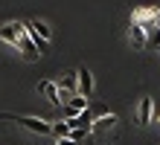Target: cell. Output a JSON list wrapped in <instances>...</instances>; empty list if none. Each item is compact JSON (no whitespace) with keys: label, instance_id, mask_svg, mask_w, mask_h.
I'll return each instance as SVG.
<instances>
[{"label":"cell","instance_id":"obj_1","mask_svg":"<svg viewBox=\"0 0 160 145\" xmlns=\"http://www.w3.org/2000/svg\"><path fill=\"white\" fill-rule=\"evenodd\" d=\"M23 29H26V38L35 44V50H38L41 55L50 50V41H52V29H50V23L47 21H29V23H23Z\"/></svg>","mask_w":160,"mask_h":145},{"label":"cell","instance_id":"obj_2","mask_svg":"<svg viewBox=\"0 0 160 145\" xmlns=\"http://www.w3.org/2000/svg\"><path fill=\"white\" fill-rule=\"evenodd\" d=\"M0 119H9V122H18L21 128L38 133V137H47V133H52V122L47 119H35V116H15V113H0Z\"/></svg>","mask_w":160,"mask_h":145},{"label":"cell","instance_id":"obj_3","mask_svg":"<svg viewBox=\"0 0 160 145\" xmlns=\"http://www.w3.org/2000/svg\"><path fill=\"white\" fill-rule=\"evenodd\" d=\"M134 119H137L140 128L152 125V119H154V99H152V96H140V102L134 108Z\"/></svg>","mask_w":160,"mask_h":145},{"label":"cell","instance_id":"obj_4","mask_svg":"<svg viewBox=\"0 0 160 145\" xmlns=\"http://www.w3.org/2000/svg\"><path fill=\"white\" fill-rule=\"evenodd\" d=\"M157 12H160V6H137L131 12V23H140V26L152 29L154 21H157Z\"/></svg>","mask_w":160,"mask_h":145},{"label":"cell","instance_id":"obj_5","mask_svg":"<svg viewBox=\"0 0 160 145\" xmlns=\"http://www.w3.org/2000/svg\"><path fill=\"white\" fill-rule=\"evenodd\" d=\"M93 87H96L93 73L88 70V67H79V70H76V93L84 96V99H90V96H93Z\"/></svg>","mask_w":160,"mask_h":145},{"label":"cell","instance_id":"obj_6","mask_svg":"<svg viewBox=\"0 0 160 145\" xmlns=\"http://www.w3.org/2000/svg\"><path fill=\"white\" fill-rule=\"evenodd\" d=\"M23 23H18V21H9V23H3L0 26V41L3 44H12V46H18V41L23 38Z\"/></svg>","mask_w":160,"mask_h":145},{"label":"cell","instance_id":"obj_7","mask_svg":"<svg viewBox=\"0 0 160 145\" xmlns=\"http://www.w3.org/2000/svg\"><path fill=\"white\" fill-rule=\"evenodd\" d=\"M128 41H131L134 50H146L148 46V29L140 26V23H131L128 26Z\"/></svg>","mask_w":160,"mask_h":145},{"label":"cell","instance_id":"obj_8","mask_svg":"<svg viewBox=\"0 0 160 145\" xmlns=\"http://www.w3.org/2000/svg\"><path fill=\"white\" fill-rule=\"evenodd\" d=\"M38 93H41V96H44V99L50 102V104H55V108L61 104V99H58V84H55L52 79H44V81H38Z\"/></svg>","mask_w":160,"mask_h":145},{"label":"cell","instance_id":"obj_9","mask_svg":"<svg viewBox=\"0 0 160 145\" xmlns=\"http://www.w3.org/2000/svg\"><path fill=\"white\" fill-rule=\"evenodd\" d=\"M84 108H88V99H84V96H70V99L67 102H64V113H67V119H73V116H76V113H82Z\"/></svg>","mask_w":160,"mask_h":145},{"label":"cell","instance_id":"obj_10","mask_svg":"<svg viewBox=\"0 0 160 145\" xmlns=\"http://www.w3.org/2000/svg\"><path fill=\"white\" fill-rule=\"evenodd\" d=\"M114 125H117V113H105V116H99V119L90 122V133L108 131V128H114Z\"/></svg>","mask_w":160,"mask_h":145},{"label":"cell","instance_id":"obj_11","mask_svg":"<svg viewBox=\"0 0 160 145\" xmlns=\"http://www.w3.org/2000/svg\"><path fill=\"white\" fill-rule=\"evenodd\" d=\"M18 50L23 52V58H26V61H38V58H41V52L35 50V44L29 41V38H26V32H23V38H21V41H18Z\"/></svg>","mask_w":160,"mask_h":145},{"label":"cell","instance_id":"obj_12","mask_svg":"<svg viewBox=\"0 0 160 145\" xmlns=\"http://www.w3.org/2000/svg\"><path fill=\"white\" fill-rule=\"evenodd\" d=\"M52 137H55V139L70 137V125H67V122H52Z\"/></svg>","mask_w":160,"mask_h":145},{"label":"cell","instance_id":"obj_13","mask_svg":"<svg viewBox=\"0 0 160 145\" xmlns=\"http://www.w3.org/2000/svg\"><path fill=\"white\" fill-rule=\"evenodd\" d=\"M148 44H154V50H160V29H154V38H148Z\"/></svg>","mask_w":160,"mask_h":145},{"label":"cell","instance_id":"obj_14","mask_svg":"<svg viewBox=\"0 0 160 145\" xmlns=\"http://www.w3.org/2000/svg\"><path fill=\"white\" fill-rule=\"evenodd\" d=\"M55 145H79V142H73L70 137H64V139H55Z\"/></svg>","mask_w":160,"mask_h":145},{"label":"cell","instance_id":"obj_15","mask_svg":"<svg viewBox=\"0 0 160 145\" xmlns=\"http://www.w3.org/2000/svg\"><path fill=\"white\" fill-rule=\"evenodd\" d=\"M154 29H160V12H157V21H154Z\"/></svg>","mask_w":160,"mask_h":145},{"label":"cell","instance_id":"obj_16","mask_svg":"<svg viewBox=\"0 0 160 145\" xmlns=\"http://www.w3.org/2000/svg\"><path fill=\"white\" fill-rule=\"evenodd\" d=\"M157 125H160V116H157Z\"/></svg>","mask_w":160,"mask_h":145}]
</instances>
